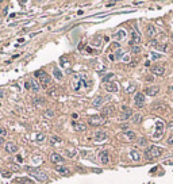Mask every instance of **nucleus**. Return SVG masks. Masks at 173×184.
Returning <instances> with one entry per match:
<instances>
[{
    "instance_id": "28",
    "label": "nucleus",
    "mask_w": 173,
    "mask_h": 184,
    "mask_svg": "<svg viewBox=\"0 0 173 184\" xmlns=\"http://www.w3.org/2000/svg\"><path fill=\"white\" fill-rule=\"evenodd\" d=\"M53 75L55 76V79H58V80L62 79V73H61V71H60L58 68H54V69H53Z\"/></svg>"
},
{
    "instance_id": "30",
    "label": "nucleus",
    "mask_w": 173,
    "mask_h": 184,
    "mask_svg": "<svg viewBox=\"0 0 173 184\" xmlns=\"http://www.w3.org/2000/svg\"><path fill=\"white\" fill-rule=\"evenodd\" d=\"M34 104L35 106H42V104H45V100L43 99H41V98H34Z\"/></svg>"
},
{
    "instance_id": "23",
    "label": "nucleus",
    "mask_w": 173,
    "mask_h": 184,
    "mask_svg": "<svg viewBox=\"0 0 173 184\" xmlns=\"http://www.w3.org/2000/svg\"><path fill=\"white\" fill-rule=\"evenodd\" d=\"M130 157H131L133 161H139L141 160V154L137 150H130Z\"/></svg>"
},
{
    "instance_id": "25",
    "label": "nucleus",
    "mask_w": 173,
    "mask_h": 184,
    "mask_svg": "<svg viewBox=\"0 0 173 184\" xmlns=\"http://www.w3.org/2000/svg\"><path fill=\"white\" fill-rule=\"evenodd\" d=\"M81 157H84V158H87V160H91V161L95 160L93 153H91V152H81Z\"/></svg>"
},
{
    "instance_id": "4",
    "label": "nucleus",
    "mask_w": 173,
    "mask_h": 184,
    "mask_svg": "<svg viewBox=\"0 0 173 184\" xmlns=\"http://www.w3.org/2000/svg\"><path fill=\"white\" fill-rule=\"evenodd\" d=\"M35 76L39 79V81H41L45 87H48V85L50 84V76L46 73V72H43V71H37V72H35Z\"/></svg>"
},
{
    "instance_id": "42",
    "label": "nucleus",
    "mask_w": 173,
    "mask_h": 184,
    "mask_svg": "<svg viewBox=\"0 0 173 184\" xmlns=\"http://www.w3.org/2000/svg\"><path fill=\"white\" fill-rule=\"evenodd\" d=\"M25 88H26V89H30V88H31V83H30V81H26V83H25Z\"/></svg>"
},
{
    "instance_id": "35",
    "label": "nucleus",
    "mask_w": 173,
    "mask_h": 184,
    "mask_svg": "<svg viewBox=\"0 0 173 184\" xmlns=\"http://www.w3.org/2000/svg\"><path fill=\"white\" fill-rule=\"evenodd\" d=\"M131 52H133V53H141V46H139V45L133 46V48H131Z\"/></svg>"
},
{
    "instance_id": "48",
    "label": "nucleus",
    "mask_w": 173,
    "mask_h": 184,
    "mask_svg": "<svg viewBox=\"0 0 173 184\" xmlns=\"http://www.w3.org/2000/svg\"><path fill=\"white\" fill-rule=\"evenodd\" d=\"M3 96H4V91L0 88V98H3Z\"/></svg>"
},
{
    "instance_id": "39",
    "label": "nucleus",
    "mask_w": 173,
    "mask_h": 184,
    "mask_svg": "<svg viewBox=\"0 0 173 184\" xmlns=\"http://www.w3.org/2000/svg\"><path fill=\"white\" fill-rule=\"evenodd\" d=\"M7 134V130L4 127H0V137H4Z\"/></svg>"
},
{
    "instance_id": "1",
    "label": "nucleus",
    "mask_w": 173,
    "mask_h": 184,
    "mask_svg": "<svg viewBox=\"0 0 173 184\" xmlns=\"http://www.w3.org/2000/svg\"><path fill=\"white\" fill-rule=\"evenodd\" d=\"M162 149L161 148H158V146H150L146 150V153H145V156H146V158L149 160V161H152V160H154V158H157V157H160L161 154H162Z\"/></svg>"
},
{
    "instance_id": "13",
    "label": "nucleus",
    "mask_w": 173,
    "mask_h": 184,
    "mask_svg": "<svg viewBox=\"0 0 173 184\" xmlns=\"http://www.w3.org/2000/svg\"><path fill=\"white\" fill-rule=\"evenodd\" d=\"M122 110H123V114L120 115V119H129L131 118V115H133V111L129 108V107H126V106H122Z\"/></svg>"
},
{
    "instance_id": "50",
    "label": "nucleus",
    "mask_w": 173,
    "mask_h": 184,
    "mask_svg": "<svg viewBox=\"0 0 173 184\" xmlns=\"http://www.w3.org/2000/svg\"><path fill=\"white\" fill-rule=\"evenodd\" d=\"M165 164H168V165H173V161H166Z\"/></svg>"
},
{
    "instance_id": "51",
    "label": "nucleus",
    "mask_w": 173,
    "mask_h": 184,
    "mask_svg": "<svg viewBox=\"0 0 173 184\" xmlns=\"http://www.w3.org/2000/svg\"><path fill=\"white\" fill-rule=\"evenodd\" d=\"M170 39H172V41H173V34H172V35H170Z\"/></svg>"
},
{
    "instance_id": "31",
    "label": "nucleus",
    "mask_w": 173,
    "mask_h": 184,
    "mask_svg": "<svg viewBox=\"0 0 173 184\" xmlns=\"http://www.w3.org/2000/svg\"><path fill=\"white\" fill-rule=\"evenodd\" d=\"M43 115H45V118H53L54 117V111L53 110H46Z\"/></svg>"
},
{
    "instance_id": "15",
    "label": "nucleus",
    "mask_w": 173,
    "mask_h": 184,
    "mask_svg": "<svg viewBox=\"0 0 173 184\" xmlns=\"http://www.w3.org/2000/svg\"><path fill=\"white\" fill-rule=\"evenodd\" d=\"M160 92V88L158 87H147L146 89H145V94H147L149 96H154V95H157Z\"/></svg>"
},
{
    "instance_id": "2",
    "label": "nucleus",
    "mask_w": 173,
    "mask_h": 184,
    "mask_svg": "<svg viewBox=\"0 0 173 184\" xmlns=\"http://www.w3.org/2000/svg\"><path fill=\"white\" fill-rule=\"evenodd\" d=\"M26 171L29 172L30 175H32V176L35 177L37 180H39V181H46V180L49 179V176L46 175L45 172H41L39 169L37 171L35 168H32V167H27V168H26Z\"/></svg>"
},
{
    "instance_id": "47",
    "label": "nucleus",
    "mask_w": 173,
    "mask_h": 184,
    "mask_svg": "<svg viewBox=\"0 0 173 184\" xmlns=\"http://www.w3.org/2000/svg\"><path fill=\"white\" fill-rule=\"evenodd\" d=\"M143 4V2H134V6H141Z\"/></svg>"
},
{
    "instance_id": "29",
    "label": "nucleus",
    "mask_w": 173,
    "mask_h": 184,
    "mask_svg": "<svg viewBox=\"0 0 173 184\" xmlns=\"http://www.w3.org/2000/svg\"><path fill=\"white\" fill-rule=\"evenodd\" d=\"M111 79H114V73H108V75H106L104 77H103V83H106V84H108Z\"/></svg>"
},
{
    "instance_id": "37",
    "label": "nucleus",
    "mask_w": 173,
    "mask_h": 184,
    "mask_svg": "<svg viewBox=\"0 0 173 184\" xmlns=\"http://www.w3.org/2000/svg\"><path fill=\"white\" fill-rule=\"evenodd\" d=\"M77 153H78V152H77V149H73L72 152H68V157H69V158H73Z\"/></svg>"
},
{
    "instance_id": "21",
    "label": "nucleus",
    "mask_w": 173,
    "mask_h": 184,
    "mask_svg": "<svg viewBox=\"0 0 173 184\" xmlns=\"http://www.w3.org/2000/svg\"><path fill=\"white\" fill-rule=\"evenodd\" d=\"M15 183H18V184H34V181L30 180L29 177H18L15 180Z\"/></svg>"
},
{
    "instance_id": "27",
    "label": "nucleus",
    "mask_w": 173,
    "mask_h": 184,
    "mask_svg": "<svg viewBox=\"0 0 173 184\" xmlns=\"http://www.w3.org/2000/svg\"><path fill=\"white\" fill-rule=\"evenodd\" d=\"M73 126H74V130L76 131H84L85 130V126L83 123H73Z\"/></svg>"
},
{
    "instance_id": "17",
    "label": "nucleus",
    "mask_w": 173,
    "mask_h": 184,
    "mask_svg": "<svg viewBox=\"0 0 173 184\" xmlns=\"http://www.w3.org/2000/svg\"><path fill=\"white\" fill-rule=\"evenodd\" d=\"M55 171L58 172L60 175H64V176L69 175V168H66V167H64V165H57Z\"/></svg>"
},
{
    "instance_id": "41",
    "label": "nucleus",
    "mask_w": 173,
    "mask_h": 184,
    "mask_svg": "<svg viewBox=\"0 0 173 184\" xmlns=\"http://www.w3.org/2000/svg\"><path fill=\"white\" fill-rule=\"evenodd\" d=\"M2 175H3L4 177H10V176H11V173H10V172H7V171H3Z\"/></svg>"
},
{
    "instance_id": "49",
    "label": "nucleus",
    "mask_w": 173,
    "mask_h": 184,
    "mask_svg": "<svg viewBox=\"0 0 173 184\" xmlns=\"http://www.w3.org/2000/svg\"><path fill=\"white\" fill-rule=\"evenodd\" d=\"M110 60H111V61H114V60H115V56H114V54H111V56H110Z\"/></svg>"
},
{
    "instance_id": "38",
    "label": "nucleus",
    "mask_w": 173,
    "mask_h": 184,
    "mask_svg": "<svg viewBox=\"0 0 173 184\" xmlns=\"http://www.w3.org/2000/svg\"><path fill=\"white\" fill-rule=\"evenodd\" d=\"M37 141H38V142L45 141V135H43V134H38V135H37Z\"/></svg>"
},
{
    "instance_id": "6",
    "label": "nucleus",
    "mask_w": 173,
    "mask_h": 184,
    "mask_svg": "<svg viewBox=\"0 0 173 184\" xmlns=\"http://www.w3.org/2000/svg\"><path fill=\"white\" fill-rule=\"evenodd\" d=\"M141 42V34L138 30H133L131 31V41H130V45L131 46H135Z\"/></svg>"
},
{
    "instance_id": "40",
    "label": "nucleus",
    "mask_w": 173,
    "mask_h": 184,
    "mask_svg": "<svg viewBox=\"0 0 173 184\" xmlns=\"http://www.w3.org/2000/svg\"><path fill=\"white\" fill-rule=\"evenodd\" d=\"M32 158H34V163H38V164H39V163H41V161H42L39 156H34Z\"/></svg>"
},
{
    "instance_id": "34",
    "label": "nucleus",
    "mask_w": 173,
    "mask_h": 184,
    "mask_svg": "<svg viewBox=\"0 0 173 184\" xmlns=\"http://www.w3.org/2000/svg\"><path fill=\"white\" fill-rule=\"evenodd\" d=\"M119 60L123 61V62H129V61H130V56H129V54H123Z\"/></svg>"
},
{
    "instance_id": "22",
    "label": "nucleus",
    "mask_w": 173,
    "mask_h": 184,
    "mask_svg": "<svg viewBox=\"0 0 173 184\" xmlns=\"http://www.w3.org/2000/svg\"><path fill=\"white\" fill-rule=\"evenodd\" d=\"M131 121L134 125H139L141 121H142V114H133V117H131Z\"/></svg>"
},
{
    "instance_id": "7",
    "label": "nucleus",
    "mask_w": 173,
    "mask_h": 184,
    "mask_svg": "<svg viewBox=\"0 0 173 184\" xmlns=\"http://www.w3.org/2000/svg\"><path fill=\"white\" fill-rule=\"evenodd\" d=\"M134 103H135L137 107H143V104H145V95L141 94V92L135 94V96H134Z\"/></svg>"
},
{
    "instance_id": "36",
    "label": "nucleus",
    "mask_w": 173,
    "mask_h": 184,
    "mask_svg": "<svg viewBox=\"0 0 173 184\" xmlns=\"http://www.w3.org/2000/svg\"><path fill=\"white\" fill-rule=\"evenodd\" d=\"M162 54H158V53H154V52H152V58L153 60H158V58H162Z\"/></svg>"
},
{
    "instance_id": "8",
    "label": "nucleus",
    "mask_w": 173,
    "mask_h": 184,
    "mask_svg": "<svg viewBox=\"0 0 173 184\" xmlns=\"http://www.w3.org/2000/svg\"><path fill=\"white\" fill-rule=\"evenodd\" d=\"M93 140H95L96 142H103V141H106V140H107V133H106V131H101V130L96 131V133L93 134Z\"/></svg>"
},
{
    "instance_id": "12",
    "label": "nucleus",
    "mask_w": 173,
    "mask_h": 184,
    "mask_svg": "<svg viewBox=\"0 0 173 184\" xmlns=\"http://www.w3.org/2000/svg\"><path fill=\"white\" fill-rule=\"evenodd\" d=\"M157 130H156V133H154V135H153V138H156V140H157V138H161V135H162L164 134V123L162 122H161V121H158L157 122Z\"/></svg>"
},
{
    "instance_id": "45",
    "label": "nucleus",
    "mask_w": 173,
    "mask_h": 184,
    "mask_svg": "<svg viewBox=\"0 0 173 184\" xmlns=\"http://www.w3.org/2000/svg\"><path fill=\"white\" fill-rule=\"evenodd\" d=\"M120 127H122V129H123L124 131H127V125H122V126H120Z\"/></svg>"
},
{
    "instance_id": "33",
    "label": "nucleus",
    "mask_w": 173,
    "mask_h": 184,
    "mask_svg": "<svg viewBox=\"0 0 173 184\" xmlns=\"http://www.w3.org/2000/svg\"><path fill=\"white\" fill-rule=\"evenodd\" d=\"M138 144H139L141 146H146V144H147V140L145 137H139V140H138Z\"/></svg>"
},
{
    "instance_id": "10",
    "label": "nucleus",
    "mask_w": 173,
    "mask_h": 184,
    "mask_svg": "<svg viewBox=\"0 0 173 184\" xmlns=\"http://www.w3.org/2000/svg\"><path fill=\"white\" fill-rule=\"evenodd\" d=\"M6 150L8 152V153H11V154H14V153H16L18 152V146H16V144H14V142H6Z\"/></svg>"
},
{
    "instance_id": "16",
    "label": "nucleus",
    "mask_w": 173,
    "mask_h": 184,
    "mask_svg": "<svg viewBox=\"0 0 173 184\" xmlns=\"http://www.w3.org/2000/svg\"><path fill=\"white\" fill-rule=\"evenodd\" d=\"M123 137H124V140H126V141H130V142H131V141H134L135 138H137L135 133H134V131H131V130H127V131L124 133V135H123Z\"/></svg>"
},
{
    "instance_id": "52",
    "label": "nucleus",
    "mask_w": 173,
    "mask_h": 184,
    "mask_svg": "<svg viewBox=\"0 0 173 184\" xmlns=\"http://www.w3.org/2000/svg\"><path fill=\"white\" fill-rule=\"evenodd\" d=\"M172 89H173V87H172Z\"/></svg>"
},
{
    "instance_id": "43",
    "label": "nucleus",
    "mask_w": 173,
    "mask_h": 184,
    "mask_svg": "<svg viewBox=\"0 0 173 184\" xmlns=\"http://www.w3.org/2000/svg\"><path fill=\"white\" fill-rule=\"evenodd\" d=\"M168 144H169V145H173V134L168 138Z\"/></svg>"
},
{
    "instance_id": "24",
    "label": "nucleus",
    "mask_w": 173,
    "mask_h": 184,
    "mask_svg": "<svg viewBox=\"0 0 173 184\" xmlns=\"http://www.w3.org/2000/svg\"><path fill=\"white\" fill-rule=\"evenodd\" d=\"M30 83H31V89H32L34 92H38V91L41 89V87H39V84H38L37 80H30Z\"/></svg>"
},
{
    "instance_id": "11",
    "label": "nucleus",
    "mask_w": 173,
    "mask_h": 184,
    "mask_svg": "<svg viewBox=\"0 0 173 184\" xmlns=\"http://www.w3.org/2000/svg\"><path fill=\"white\" fill-rule=\"evenodd\" d=\"M99 160H100V163L101 164H108L110 163V154H108V152L107 150H103V152H100V154H99Z\"/></svg>"
},
{
    "instance_id": "19",
    "label": "nucleus",
    "mask_w": 173,
    "mask_h": 184,
    "mask_svg": "<svg viewBox=\"0 0 173 184\" xmlns=\"http://www.w3.org/2000/svg\"><path fill=\"white\" fill-rule=\"evenodd\" d=\"M106 89H107L108 92H118V85H116V83L111 81V83L106 84Z\"/></svg>"
},
{
    "instance_id": "3",
    "label": "nucleus",
    "mask_w": 173,
    "mask_h": 184,
    "mask_svg": "<svg viewBox=\"0 0 173 184\" xmlns=\"http://www.w3.org/2000/svg\"><path fill=\"white\" fill-rule=\"evenodd\" d=\"M106 121H107V117L100 114V115H93V117H91L88 123L91 126H101L103 123H106Z\"/></svg>"
},
{
    "instance_id": "26",
    "label": "nucleus",
    "mask_w": 173,
    "mask_h": 184,
    "mask_svg": "<svg viewBox=\"0 0 173 184\" xmlns=\"http://www.w3.org/2000/svg\"><path fill=\"white\" fill-rule=\"evenodd\" d=\"M156 34H157V29H156L154 26L150 25V26L147 27V35H149V37H154Z\"/></svg>"
},
{
    "instance_id": "32",
    "label": "nucleus",
    "mask_w": 173,
    "mask_h": 184,
    "mask_svg": "<svg viewBox=\"0 0 173 184\" xmlns=\"http://www.w3.org/2000/svg\"><path fill=\"white\" fill-rule=\"evenodd\" d=\"M50 142H52L53 145H54V144H61V138L54 135V137H52V138H50Z\"/></svg>"
},
{
    "instance_id": "20",
    "label": "nucleus",
    "mask_w": 173,
    "mask_h": 184,
    "mask_svg": "<svg viewBox=\"0 0 173 184\" xmlns=\"http://www.w3.org/2000/svg\"><path fill=\"white\" fill-rule=\"evenodd\" d=\"M103 103H104V99H103V96H97V98H95V100L92 102V106H93L95 108H97V107H100Z\"/></svg>"
},
{
    "instance_id": "18",
    "label": "nucleus",
    "mask_w": 173,
    "mask_h": 184,
    "mask_svg": "<svg viewBox=\"0 0 173 184\" xmlns=\"http://www.w3.org/2000/svg\"><path fill=\"white\" fill-rule=\"evenodd\" d=\"M152 72L154 75H157V76H162L164 72H165V69H164V66H153L152 68Z\"/></svg>"
},
{
    "instance_id": "9",
    "label": "nucleus",
    "mask_w": 173,
    "mask_h": 184,
    "mask_svg": "<svg viewBox=\"0 0 173 184\" xmlns=\"http://www.w3.org/2000/svg\"><path fill=\"white\" fill-rule=\"evenodd\" d=\"M126 37H127V31H126L124 29H120L119 31H116L112 35V38L114 39H116V41H122V39H124Z\"/></svg>"
},
{
    "instance_id": "46",
    "label": "nucleus",
    "mask_w": 173,
    "mask_h": 184,
    "mask_svg": "<svg viewBox=\"0 0 173 184\" xmlns=\"http://www.w3.org/2000/svg\"><path fill=\"white\" fill-rule=\"evenodd\" d=\"M168 127L173 130V122H169V123H168Z\"/></svg>"
},
{
    "instance_id": "5",
    "label": "nucleus",
    "mask_w": 173,
    "mask_h": 184,
    "mask_svg": "<svg viewBox=\"0 0 173 184\" xmlns=\"http://www.w3.org/2000/svg\"><path fill=\"white\" fill-rule=\"evenodd\" d=\"M50 161L55 165H62L65 163V158H62V156L58 154V153H52L50 154Z\"/></svg>"
},
{
    "instance_id": "14",
    "label": "nucleus",
    "mask_w": 173,
    "mask_h": 184,
    "mask_svg": "<svg viewBox=\"0 0 173 184\" xmlns=\"http://www.w3.org/2000/svg\"><path fill=\"white\" fill-rule=\"evenodd\" d=\"M115 112V106L114 104H110V106H106L104 108H103V115H106V117H111V115H114Z\"/></svg>"
},
{
    "instance_id": "44",
    "label": "nucleus",
    "mask_w": 173,
    "mask_h": 184,
    "mask_svg": "<svg viewBox=\"0 0 173 184\" xmlns=\"http://www.w3.org/2000/svg\"><path fill=\"white\" fill-rule=\"evenodd\" d=\"M0 145H6L4 144V137H0Z\"/></svg>"
}]
</instances>
